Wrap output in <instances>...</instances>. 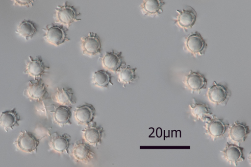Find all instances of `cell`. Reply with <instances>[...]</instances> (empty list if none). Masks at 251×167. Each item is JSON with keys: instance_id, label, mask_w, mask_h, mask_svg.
Wrapping results in <instances>:
<instances>
[{"instance_id": "obj_21", "label": "cell", "mask_w": 251, "mask_h": 167, "mask_svg": "<svg viewBox=\"0 0 251 167\" xmlns=\"http://www.w3.org/2000/svg\"><path fill=\"white\" fill-rule=\"evenodd\" d=\"M243 149V147L237 145L227 143L223 153L225 158L228 162L236 165L238 162L245 160Z\"/></svg>"}, {"instance_id": "obj_24", "label": "cell", "mask_w": 251, "mask_h": 167, "mask_svg": "<svg viewBox=\"0 0 251 167\" xmlns=\"http://www.w3.org/2000/svg\"><path fill=\"white\" fill-rule=\"evenodd\" d=\"M37 31V28L33 22L24 20L18 25L16 32L27 41L32 39Z\"/></svg>"}, {"instance_id": "obj_7", "label": "cell", "mask_w": 251, "mask_h": 167, "mask_svg": "<svg viewBox=\"0 0 251 167\" xmlns=\"http://www.w3.org/2000/svg\"><path fill=\"white\" fill-rule=\"evenodd\" d=\"M177 15L175 20V24L187 32L195 24L197 14L195 10L190 6H186L181 10H176Z\"/></svg>"}, {"instance_id": "obj_18", "label": "cell", "mask_w": 251, "mask_h": 167, "mask_svg": "<svg viewBox=\"0 0 251 167\" xmlns=\"http://www.w3.org/2000/svg\"><path fill=\"white\" fill-rule=\"evenodd\" d=\"M165 4L164 0H143L140 7L143 15L153 17L162 13Z\"/></svg>"}, {"instance_id": "obj_20", "label": "cell", "mask_w": 251, "mask_h": 167, "mask_svg": "<svg viewBox=\"0 0 251 167\" xmlns=\"http://www.w3.org/2000/svg\"><path fill=\"white\" fill-rule=\"evenodd\" d=\"M71 107L60 105L53 111V121L60 127L71 125Z\"/></svg>"}, {"instance_id": "obj_25", "label": "cell", "mask_w": 251, "mask_h": 167, "mask_svg": "<svg viewBox=\"0 0 251 167\" xmlns=\"http://www.w3.org/2000/svg\"><path fill=\"white\" fill-rule=\"evenodd\" d=\"M136 70V68H132L130 65L121 67L117 72L118 82L122 84L124 87L133 82L137 78L135 72Z\"/></svg>"}, {"instance_id": "obj_17", "label": "cell", "mask_w": 251, "mask_h": 167, "mask_svg": "<svg viewBox=\"0 0 251 167\" xmlns=\"http://www.w3.org/2000/svg\"><path fill=\"white\" fill-rule=\"evenodd\" d=\"M16 110L14 108L11 110L3 111L0 115V125L6 132L19 125L21 118Z\"/></svg>"}, {"instance_id": "obj_15", "label": "cell", "mask_w": 251, "mask_h": 167, "mask_svg": "<svg viewBox=\"0 0 251 167\" xmlns=\"http://www.w3.org/2000/svg\"><path fill=\"white\" fill-rule=\"evenodd\" d=\"M184 82L186 86L192 91L206 89L207 83V79L202 74L192 71H190L185 76Z\"/></svg>"}, {"instance_id": "obj_23", "label": "cell", "mask_w": 251, "mask_h": 167, "mask_svg": "<svg viewBox=\"0 0 251 167\" xmlns=\"http://www.w3.org/2000/svg\"><path fill=\"white\" fill-rule=\"evenodd\" d=\"M250 132L248 126L243 123L235 122L229 129V135L233 141L241 143L245 141Z\"/></svg>"}, {"instance_id": "obj_6", "label": "cell", "mask_w": 251, "mask_h": 167, "mask_svg": "<svg viewBox=\"0 0 251 167\" xmlns=\"http://www.w3.org/2000/svg\"><path fill=\"white\" fill-rule=\"evenodd\" d=\"M80 45L83 55L94 56L101 54V43L97 33L90 32L87 36L82 37Z\"/></svg>"}, {"instance_id": "obj_10", "label": "cell", "mask_w": 251, "mask_h": 167, "mask_svg": "<svg viewBox=\"0 0 251 167\" xmlns=\"http://www.w3.org/2000/svg\"><path fill=\"white\" fill-rule=\"evenodd\" d=\"M231 93L226 86L214 82L207 91V96L212 103L225 105L226 104Z\"/></svg>"}, {"instance_id": "obj_9", "label": "cell", "mask_w": 251, "mask_h": 167, "mask_svg": "<svg viewBox=\"0 0 251 167\" xmlns=\"http://www.w3.org/2000/svg\"><path fill=\"white\" fill-rule=\"evenodd\" d=\"M49 69V66L44 64L41 56L37 55L35 57L29 56L24 73L33 79H40Z\"/></svg>"}, {"instance_id": "obj_1", "label": "cell", "mask_w": 251, "mask_h": 167, "mask_svg": "<svg viewBox=\"0 0 251 167\" xmlns=\"http://www.w3.org/2000/svg\"><path fill=\"white\" fill-rule=\"evenodd\" d=\"M70 155L76 163L89 164L95 158L96 155L91 145L83 139L76 141L70 149Z\"/></svg>"}, {"instance_id": "obj_26", "label": "cell", "mask_w": 251, "mask_h": 167, "mask_svg": "<svg viewBox=\"0 0 251 167\" xmlns=\"http://www.w3.org/2000/svg\"><path fill=\"white\" fill-rule=\"evenodd\" d=\"M112 75L108 71L98 70L94 72L92 76L93 83L100 88H107L109 85H113Z\"/></svg>"}, {"instance_id": "obj_13", "label": "cell", "mask_w": 251, "mask_h": 167, "mask_svg": "<svg viewBox=\"0 0 251 167\" xmlns=\"http://www.w3.org/2000/svg\"><path fill=\"white\" fill-rule=\"evenodd\" d=\"M122 52H117L114 50L106 51L101 58L103 67L107 71L117 73L120 69L126 65L123 60Z\"/></svg>"}, {"instance_id": "obj_3", "label": "cell", "mask_w": 251, "mask_h": 167, "mask_svg": "<svg viewBox=\"0 0 251 167\" xmlns=\"http://www.w3.org/2000/svg\"><path fill=\"white\" fill-rule=\"evenodd\" d=\"M43 30L45 32L44 39L52 45L59 46L70 40L67 35L68 29L62 25H57L51 23L43 28Z\"/></svg>"}, {"instance_id": "obj_14", "label": "cell", "mask_w": 251, "mask_h": 167, "mask_svg": "<svg viewBox=\"0 0 251 167\" xmlns=\"http://www.w3.org/2000/svg\"><path fill=\"white\" fill-rule=\"evenodd\" d=\"M71 136L64 133L59 135L56 132L51 135V139L49 143L50 149L54 152L62 154H69Z\"/></svg>"}, {"instance_id": "obj_27", "label": "cell", "mask_w": 251, "mask_h": 167, "mask_svg": "<svg viewBox=\"0 0 251 167\" xmlns=\"http://www.w3.org/2000/svg\"><path fill=\"white\" fill-rule=\"evenodd\" d=\"M15 5L29 7L32 6L36 0H13Z\"/></svg>"}, {"instance_id": "obj_2", "label": "cell", "mask_w": 251, "mask_h": 167, "mask_svg": "<svg viewBox=\"0 0 251 167\" xmlns=\"http://www.w3.org/2000/svg\"><path fill=\"white\" fill-rule=\"evenodd\" d=\"M80 15V13L78 12L74 6L68 4L66 1L63 5L56 7L53 18L55 23L69 28L73 23L81 20L77 18Z\"/></svg>"}, {"instance_id": "obj_11", "label": "cell", "mask_w": 251, "mask_h": 167, "mask_svg": "<svg viewBox=\"0 0 251 167\" xmlns=\"http://www.w3.org/2000/svg\"><path fill=\"white\" fill-rule=\"evenodd\" d=\"M73 113L77 124L85 126L93 121L96 114L93 105L87 103L76 107Z\"/></svg>"}, {"instance_id": "obj_5", "label": "cell", "mask_w": 251, "mask_h": 167, "mask_svg": "<svg viewBox=\"0 0 251 167\" xmlns=\"http://www.w3.org/2000/svg\"><path fill=\"white\" fill-rule=\"evenodd\" d=\"M47 88L41 78L33 79L28 82L23 95L31 100L40 101L48 96Z\"/></svg>"}, {"instance_id": "obj_4", "label": "cell", "mask_w": 251, "mask_h": 167, "mask_svg": "<svg viewBox=\"0 0 251 167\" xmlns=\"http://www.w3.org/2000/svg\"><path fill=\"white\" fill-rule=\"evenodd\" d=\"M40 141L31 133L25 130L20 132L14 144L19 150L28 153H36Z\"/></svg>"}, {"instance_id": "obj_19", "label": "cell", "mask_w": 251, "mask_h": 167, "mask_svg": "<svg viewBox=\"0 0 251 167\" xmlns=\"http://www.w3.org/2000/svg\"><path fill=\"white\" fill-rule=\"evenodd\" d=\"M189 106L192 115L198 119L207 122L215 118L210 109L205 103L195 102Z\"/></svg>"}, {"instance_id": "obj_16", "label": "cell", "mask_w": 251, "mask_h": 167, "mask_svg": "<svg viewBox=\"0 0 251 167\" xmlns=\"http://www.w3.org/2000/svg\"><path fill=\"white\" fill-rule=\"evenodd\" d=\"M52 99L61 105L71 106L76 103V99L72 88L63 87L60 89L57 87L52 95Z\"/></svg>"}, {"instance_id": "obj_8", "label": "cell", "mask_w": 251, "mask_h": 167, "mask_svg": "<svg viewBox=\"0 0 251 167\" xmlns=\"http://www.w3.org/2000/svg\"><path fill=\"white\" fill-rule=\"evenodd\" d=\"M184 45L186 50L195 56L203 55L207 47L205 41L198 31L185 37Z\"/></svg>"}, {"instance_id": "obj_12", "label": "cell", "mask_w": 251, "mask_h": 167, "mask_svg": "<svg viewBox=\"0 0 251 167\" xmlns=\"http://www.w3.org/2000/svg\"><path fill=\"white\" fill-rule=\"evenodd\" d=\"M103 128L92 122L81 130L83 140L90 145L97 146L101 143Z\"/></svg>"}, {"instance_id": "obj_22", "label": "cell", "mask_w": 251, "mask_h": 167, "mask_svg": "<svg viewBox=\"0 0 251 167\" xmlns=\"http://www.w3.org/2000/svg\"><path fill=\"white\" fill-rule=\"evenodd\" d=\"M227 127L228 125L223 120L214 118L207 121L205 127L208 134L212 138L216 139L225 133Z\"/></svg>"}]
</instances>
